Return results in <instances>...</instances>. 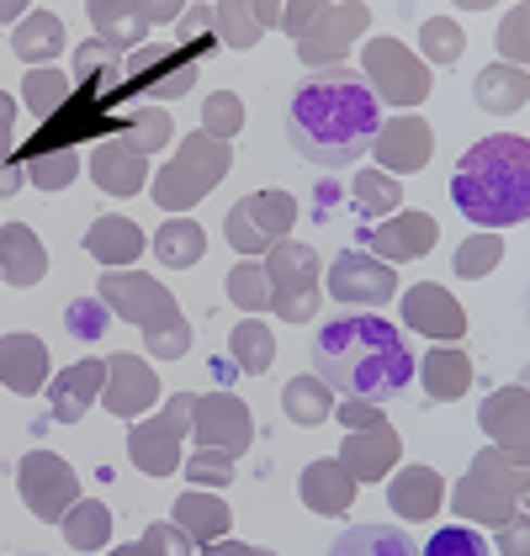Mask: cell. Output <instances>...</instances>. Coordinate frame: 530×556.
<instances>
[{"label":"cell","mask_w":530,"mask_h":556,"mask_svg":"<svg viewBox=\"0 0 530 556\" xmlns=\"http://www.w3.org/2000/svg\"><path fill=\"white\" fill-rule=\"evenodd\" d=\"M382 128V106L361 70L335 64L298 80L287 106V143L318 170H351Z\"/></svg>","instance_id":"6da1fadb"},{"label":"cell","mask_w":530,"mask_h":556,"mask_svg":"<svg viewBox=\"0 0 530 556\" xmlns=\"http://www.w3.org/2000/svg\"><path fill=\"white\" fill-rule=\"evenodd\" d=\"M313 377L329 387H340L355 403H393L403 397V387L414 382V350L403 340V329L377 318V313H351L318 329L313 340Z\"/></svg>","instance_id":"7a4b0ae2"},{"label":"cell","mask_w":530,"mask_h":556,"mask_svg":"<svg viewBox=\"0 0 530 556\" xmlns=\"http://www.w3.org/2000/svg\"><path fill=\"white\" fill-rule=\"evenodd\" d=\"M451 202L472 223H483L488 233L504 223H526L530 217V143L515 132H499L472 143L456 170H451Z\"/></svg>","instance_id":"3957f363"},{"label":"cell","mask_w":530,"mask_h":556,"mask_svg":"<svg viewBox=\"0 0 530 556\" xmlns=\"http://www.w3.org/2000/svg\"><path fill=\"white\" fill-rule=\"evenodd\" d=\"M292 48H298V59L313 64V70H335L351 43L371 27V11L366 5H355V0H298V5H281V22H276Z\"/></svg>","instance_id":"277c9868"},{"label":"cell","mask_w":530,"mask_h":556,"mask_svg":"<svg viewBox=\"0 0 530 556\" xmlns=\"http://www.w3.org/2000/svg\"><path fill=\"white\" fill-rule=\"evenodd\" d=\"M526 493H530V477L520 462H509L504 451H478L472 467L462 471L456 493H451V509L462 514V525H509L526 514Z\"/></svg>","instance_id":"5b68a950"},{"label":"cell","mask_w":530,"mask_h":556,"mask_svg":"<svg viewBox=\"0 0 530 556\" xmlns=\"http://www.w3.org/2000/svg\"><path fill=\"white\" fill-rule=\"evenodd\" d=\"M234 170V149L207 138V132H186L176 149V160L149 180L154 202L165 213H191L202 197H213V186H223V175Z\"/></svg>","instance_id":"8992f818"},{"label":"cell","mask_w":530,"mask_h":556,"mask_svg":"<svg viewBox=\"0 0 530 556\" xmlns=\"http://www.w3.org/2000/svg\"><path fill=\"white\" fill-rule=\"evenodd\" d=\"M96 298L106 302L112 318L132 324L143 340H154V334H165V329L180 324L176 298H171L154 276H143V270H106V276L96 281Z\"/></svg>","instance_id":"52a82bcc"},{"label":"cell","mask_w":530,"mask_h":556,"mask_svg":"<svg viewBox=\"0 0 530 556\" xmlns=\"http://www.w3.org/2000/svg\"><path fill=\"white\" fill-rule=\"evenodd\" d=\"M261 270H265V292H270V313L287 318V324H308L318 313V255H313V244L281 239L261 260Z\"/></svg>","instance_id":"ba28073f"},{"label":"cell","mask_w":530,"mask_h":556,"mask_svg":"<svg viewBox=\"0 0 530 556\" xmlns=\"http://www.w3.org/2000/svg\"><path fill=\"white\" fill-rule=\"evenodd\" d=\"M292 223H298V197L292 191H250L228 207V244L239 255H270L281 239H292Z\"/></svg>","instance_id":"9c48e42d"},{"label":"cell","mask_w":530,"mask_h":556,"mask_svg":"<svg viewBox=\"0 0 530 556\" xmlns=\"http://www.w3.org/2000/svg\"><path fill=\"white\" fill-rule=\"evenodd\" d=\"M361 64H366V86L377 101H393V106H419L425 96H430V70H425V59L414 53V48H403L398 38H371V43L361 48Z\"/></svg>","instance_id":"30bf717a"},{"label":"cell","mask_w":530,"mask_h":556,"mask_svg":"<svg viewBox=\"0 0 530 556\" xmlns=\"http://www.w3.org/2000/svg\"><path fill=\"white\" fill-rule=\"evenodd\" d=\"M191 408L197 392H176L154 419H143L138 429H128V462L149 477H171L180 467V440L191 434Z\"/></svg>","instance_id":"8fae6325"},{"label":"cell","mask_w":530,"mask_h":556,"mask_svg":"<svg viewBox=\"0 0 530 556\" xmlns=\"http://www.w3.org/2000/svg\"><path fill=\"white\" fill-rule=\"evenodd\" d=\"M16 493H22V504L38 514L43 525H59L64 514L80 504V477L70 471L64 456H53V451H33V456H22V462H16Z\"/></svg>","instance_id":"7c38bea8"},{"label":"cell","mask_w":530,"mask_h":556,"mask_svg":"<svg viewBox=\"0 0 530 556\" xmlns=\"http://www.w3.org/2000/svg\"><path fill=\"white\" fill-rule=\"evenodd\" d=\"M202 64L186 48H138L132 59H123V86L143 96V106L160 101H180L186 90L197 86Z\"/></svg>","instance_id":"4fadbf2b"},{"label":"cell","mask_w":530,"mask_h":556,"mask_svg":"<svg viewBox=\"0 0 530 556\" xmlns=\"http://www.w3.org/2000/svg\"><path fill=\"white\" fill-rule=\"evenodd\" d=\"M165 22H180V11L171 0H96L90 5V27H96V38L112 48V53H123V48H143V38L154 33V27H165Z\"/></svg>","instance_id":"5bb4252c"},{"label":"cell","mask_w":530,"mask_h":556,"mask_svg":"<svg viewBox=\"0 0 530 556\" xmlns=\"http://www.w3.org/2000/svg\"><path fill=\"white\" fill-rule=\"evenodd\" d=\"M191 434H197L207 451H223V456L239 462V456L255 445V419H250L244 397L207 392V397H197V408H191Z\"/></svg>","instance_id":"9a60e30c"},{"label":"cell","mask_w":530,"mask_h":556,"mask_svg":"<svg viewBox=\"0 0 530 556\" xmlns=\"http://www.w3.org/2000/svg\"><path fill=\"white\" fill-rule=\"evenodd\" d=\"M329 298L351 302V307H377L398 292L393 265H382L377 255H361V250H345V255L329 260Z\"/></svg>","instance_id":"2e32d148"},{"label":"cell","mask_w":530,"mask_h":556,"mask_svg":"<svg viewBox=\"0 0 530 556\" xmlns=\"http://www.w3.org/2000/svg\"><path fill=\"white\" fill-rule=\"evenodd\" d=\"M371 154H377V165L393 175H414L430 165V154H436V132H430V123L425 117H393V123H382L377 128V138H371Z\"/></svg>","instance_id":"e0dca14e"},{"label":"cell","mask_w":530,"mask_h":556,"mask_svg":"<svg viewBox=\"0 0 530 556\" xmlns=\"http://www.w3.org/2000/svg\"><path fill=\"white\" fill-rule=\"evenodd\" d=\"M160 403V382H154V371L128 355V350H117L112 361H106V387H101V408L112 414V419H138L143 408H154Z\"/></svg>","instance_id":"ac0fdd59"},{"label":"cell","mask_w":530,"mask_h":556,"mask_svg":"<svg viewBox=\"0 0 530 556\" xmlns=\"http://www.w3.org/2000/svg\"><path fill=\"white\" fill-rule=\"evenodd\" d=\"M101 387H106V361H75L64 366L53 382L43 387L48 392V419L53 425H80L90 414V403H101Z\"/></svg>","instance_id":"d6986e66"},{"label":"cell","mask_w":530,"mask_h":556,"mask_svg":"<svg viewBox=\"0 0 530 556\" xmlns=\"http://www.w3.org/2000/svg\"><path fill=\"white\" fill-rule=\"evenodd\" d=\"M526 414H530V392L520 382L499 387L493 397H483V408H478V425L493 434V451H504V456L520 462V467H526V451H530Z\"/></svg>","instance_id":"ffe728a7"},{"label":"cell","mask_w":530,"mask_h":556,"mask_svg":"<svg viewBox=\"0 0 530 556\" xmlns=\"http://www.w3.org/2000/svg\"><path fill=\"white\" fill-rule=\"evenodd\" d=\"M403 324H408L414 334H430V340H441V344H456L462 334H467V313H462V302L451 298L445 287H436V281L403 292Z\"/></svg>","instance_id":"44dd1931"},{"label":"cell","mask_w":530,"mask_h":556,"mask_svg":"<svg viewBox=\"0 0 530 556\" xmlns=\"http://www.w3.org/2000/svg\"><path fill=\"white\" fill-rule=\"evenodd\" d=\"M398 456H403L398 429L393 425H377V429H351L335 462L351 471L355 482H382V477L398 467Z\"/></svg>","instance_id":"7402d4cb"},{"label":"cell","mask_w":530,"mask_h":556,"mask_svg":"<svg viewBox=\"0 0 530 556\" xmlns=\"http://www.w3.org/2000/svg\"><path fill=\"white\" fill-rule=\"evenodd\" d=\"M441 239V223L430 213H403V217H388L382 228H366V244L377 250V260H425L436 250Z\"/></svg>","instance_id":"603a6c76"},{"label":"cell","mask_w":530,"mask_h":556,"mask_svg":"<svg viewBox=\"0 0 530 556\" xmlns=\"http://www.w3.org/2000/svg\"><path fill=\"white\" fill-rule=\"evenodd\" d=\"M48 382V344L38 334H0V387L38 397Z\"/></svg>","instance_id":"cb8c5ba5"},{"label":"cell","mask_w":530,"mask_h":556,"mask_svg":"<svg viewBox=\"0 0 530 556\" xmlns=\"http://www.w3.org/2000/svg\"><path fill=\"white\" fill-rule=\"evenodd\" d=\"M90 180L106 191V197H138L149 186V160L132 154L123 138H106L90 149Z\"/></svg>","instance_id":"d4e9b609"},{"label":"cell","mask_w":530,"mask_h":556,"mask_svg":"<svg viewBox=\"0 0 530 556\" xmlns=\"http://www.w3.org/2000/svg\"><path fill=\"white\" fill-rule=\"evenodd\" d=\"M0 276L11 287H38L48 276V250L27 223H5L0 228Z\"/></svg>","instance_id":"484cf974"},{"label":"cell","mask_w":530,"mask_h":556,"mask_svg":"<svg viewBox=\"0 0 530 556\" xmlns=\"http://www.w3.org/2000/svg\"><path fill=\"white\" fill-rule=\"evenodd\" d=\"M298 493H303V504L313 514H324V519H340V514L355 504V477L335 456H324V462H313L303 471V482H298Z\"/></svg>","instance_id":"4316f807"},{"label":"cell","mask_w":530,"mask_h":556,"mask_svg":"<svg viewBox=\"0 0 530 556\" xmlns=\"http://www.w3.org/2000/svg\"><path fill=\"white\" fill-rule=\"evenodd\" d=\"M388 504H393V514H403V519H430V514H441L445 504V482L436 467H403L393 471V482H388Z\"/></svg>","instance_id":"83f0119b"},{"label":"cell","mask_w":530,"mask_h":556,"mask_svg":"<svg viewBox=\"0 0 530 556\" xmlns=\"http://www.w3.org/2000/svg\"><path fill=\"white\" fill-rule=\"evenodd\" d=\"M281 22V5H265V0H228V5H213V27H218V38L223 48H255Z\"/></svg>","instance_id":"f1b7e54d"},{"label":"cell","mask_w":530,"mask_h":556,"mask_svg":"<svg viewBox=\"0 0 530 556\" xmlns=\"http://www.w3.org/2000/svg\"><path fill=\"white\" fill-rule=\"evenodd\" d=\"M86 255L101 260L106 270H123L128 260L143 255V228H138L132 217H117V213L96 217L86 228Z\"/></svg>","instance_id":"f546056e"},{"label":"cell","mask_w":530,"mask_h":556,"mask_svg":"<svg viewBox=\"0 0 530 556\" xmlns=\"http://www.w3.org/2000/svg\"><path fill=\"white\" fill-rule=\"evenodd\" d=\"M419 377H425V397H430V403H456V397H467V387H472V361H467V350H456V344H436V350H425Z\"/></svg>","instance_id":"4dcf8cb0"},{"label":"cell","mask_w":530,"mask_h":556,"mask_svg":"<svg viewBox=\"0 0 530 556\" xmlns=\"http://www.w3.org/2000/svg\"><path fill=\"white\" fill-rule=\"evenodd\" d=\"M176 525L191 535V541H197V546H213V541H228L234 509L223 504L218 493L191 488V493H180V498H176Z\"/></svg>","instance_id":"1f68e13d"},{"label":"cell","mask_w":530,"mask_h":556,"mask_svg":"<svg viewBox=\"0 0 530 556\" xmlns=\"http://www.w3.org/2000/svg\"><path fill=\"white\" fill-rule=\"evenodd\" d=\"M472 101L493 112V117H509V112H520L530 101V80L526 70H515V64H488L483 75L472 80Z\"/></svg>","instance_id":"d6a6232c"},{"label":"cell","mask_w":530,"mask_h":556,"mask_svg":"<svg viewBox=\"0 0 530 556\" xmlns=\"http://www.w3.org/2000/svg\"><path fill=\"white\" fill-rule=\"evenodd\" d=\"M11 53L27 59L33 70H48V59L64 53V22L53 11H27L16 22V33H11Z\"/></svg>","instance_id":"836d02e7"},{"label":"cell","mask_w":530,"mask_h":556,"mask_svg":"<svg viewBox=\"0 0 530 556\" xmlns=\"http://www.w3.org/2000/svg\"><path fill=\"white\" fill-rule=\"evenodd\" d=\"M329 556H419V546L408 530H393V525H351L340 530Z\"/></svg>","instance_id":"e575fe53"},{"label":"cell","mask_w":530,"mask_h":556,"mask_svg":"<svg viewBox=\"0 0 530 556\" xmlns=\"http://www.w3.org/2000/svg\"><path fill=\"white\" fill-rule=\"evenodd\" d=\"M281 414L303 429L329 425L335 419V392L318 382V377H292V382L281 387Z\"/></svg>","instance_id":"d590c367"},{"label":"cell","mask_w":530,"mask_h":556,"mask_svg":"<svg viewBox=\"0 0 530 556\" xmlns=\"http://www.w3.org/2000/svg\"><path fill=\"white\" fill-rule=\"evenodd\" d=\"M22 175H27V186H38V191H64V186H75V175H80V149H75V143H59V149L33 143Z\"/></svg>","instance_id":"8d00e7d4"},{"label":"cell","mask_w":530,"mask_h":556,"mask_svg":"<svg viewBox=\"0 0 530 556\" xmlns=\"http://www.w3.org/2000/svg\"><path fill=\"white\" fill-rule=\"evenodd\" d=\"M154 255L165 260L171 270H191L197 260L207 255V233H202V223H191V217H165V228L154 233Z\"/></svg>","instance_id":"74e56055"},{"label":"cell","mask_w":530,"mask_h":556,"mask_svg":"<svg viewBox=\"0 0 530 556\" xmlns=\"http://www.w3.org/2000/svg\"><path fill=\"white\" fill-rule=\"evenodd\" d=\"M75 80H80L86 90H96V96L123 90V53H112L101 38L80 43V48H75Z\"/></svg>","instance_id":"f35d334b"},{"label":"cell","mask_w":530,"mask_h":556,"mask_svg":"<svg viewBox=\"0 0 530 556\" xmlns=\"http://www.w3.org/2000/svg\"><path fill=\"white\" fill-rule=\"evenodd\" d=\"M59 530H64V541H70L75 552H101V546L112 541V509L96 504V498H80L75 509L59 519Z\"/></svg>","instance_id":"ab89813d"},{"label":"cell","mask_w":530,"mask_h":556,"mask_svg":"<svg viewBox=\"0 0 530 556\" xmlns=\"http://www.w3.org/2000/svg\"><path fill=\"white\" fill-rule=\"evenodd\" d=\"M176 138V123H171V112L165 106H128V117H123V143H128L132 154H154V149H165Z\"/></svg>","instance_id":"60d3db41"},{"label":"cell","mask_w":530,"mask_h":556,"mask_svg":"<svg viewBox=\"0 0 530 556\" xmlns=\"http://www.w3.org/2000/svg\"><path fill=\"white\" fill-rule=\"evenodd\" d=\"M64 101H70V75L64 70H27V80H22V106L38 117V123H48V117H59L64 112Z\"/></svg>","instance_id":"b9f144b4"},{"label":"cell","mask_w":530,"mask_h":556,"mask_svg":"<svg viewBox=\"0 0 530 556\" xmlns=\"http://www.w3.org/2000/svg\"><path fill=\"white\" fill-rule=\"evenodd\" d=\"M228 350H234V366L250 371V377L270 371V361H276V340H270V329H265L261 318H244V324L228 334Z\"/></svg>","instance_id":"7bdbcfd3"},{"label":"cell","mask_w":530,"mask_h":556,"mask_svg":"<svg viewBox=\"0 0 530 556\" xmlns=\"http://www.w3.org/2000/svg\"><path fill=\"white\" fill-rule=\"evenodd\" d=\"M351 202L366 217H382V213H393L398 202H403V186H398L393 175H382V170H361V175H351Z\"/></svg>","instance_id":"ee69618b"},{"label":"cell","mask_w":530,"mask_h":556,"mask_svg":"<svg viewBox=\"0 0 530 556\" xmlns=\"http://www.w3.org/2000/svg\"><path fill=\"white\" fill-rule=\"evenodd\" d=\"M499 260H504V239H499V233H472V239H462V244H456L451 270H456L462 281H483Z\"/></svg>","instance_id":"f6af8a7d"},{"label":"cell","mask_w":530,"mask_h":556,"mask_svg":"<svg viewBox=\"0 0 530 556\" xmlns=\"http://www.w3.org/2000/svg\"><path fill=\"white\" fill-rule=\"evenodd\" d=\"M228 302L244 313V318H261L265 307H270V292H265V270L255 260H239L234 270H228Z\"/></svg>","instance_id":"bcb514c9"},{"label":"cell","mask_w":530,"mask_h":556,"mask_svg":"<svg viewBox=\"0 0 530 556\" xmlns=\"http://www.w3.org/2000/svg\"><path fill=\"white\" fill-rule=\"evenodd\" d=\"M419 48H425V70H430V64H456L462 48H467V33H462V22H451V16H430V22L419 27Z\"/></svg>","instance_id":"7dc6e473"},{"label":"cell","mask_w":530,"mask_h":556,"mask_svg":"<svg viewBox=\"0 0 530 556\" xmlns=\"http://www.w3.org/2000/svg\"><path fill=\"white\" fill-rule=\"evenodd\" d=\"M239 128H244V101H239L234 90H213V96L202 101V132L228 143Z\"/></svg>","instance_id":"c3c4849f"},{"label":"cell","mask_w":530,"mask_h":556,"mask_svg":"<svg viewBox=\"0 0 530 556\" xmlns=\"http://www.w3.org/2000/svg\"><path fill=\"white\" fill-rule=\"evenodd\" d=\"M218 43V27H213V5H191V11H180L176 22V48H186L197 64L207 59V48Z\"/></svg>","instance_id":"681fc988"},{"label":"cell","mask_w":530,"mask_h":556,"mask_svg":"<svg viewBox=\"0 0 530 556\" xmlns=\"http://www.w3.org/2000/svg\"><path fill=\"white\" fill-rule=\"evenodd\" d=\"M106 324H112V313H106V302L101 298H75L64 307V329L75 334V340H101L106 334Z\"/></svg>","instance_id":"f907efd6"},{"label":"cell","mask_w":530,"mask_h":556,"mask_svg":"<svg viewBox=\"0 0 530 556\" xmlns=\"http://www.w3.org/2000/svg\"><path fill=\"white\" fill-rule=\"evenodd\" d=\"M419 556H488V541L472 525H445V530H436V535L425 541Z\"/></svg>","instance_id":"816d5d0a"},{"label":"cell","mask_w":530,"mask_h":556,"mask_svg":"<svg viewBox=\"0 0 530 556\" xmlns=\"http://www.w3.org/2000/svg\"><path fill=\"white\" fill-rule=\"evenodd\" d=\"M186 477L197 482V488H228L239 471H234V456H223V451H207V445H197L191 456H186Z\"/></svg>","instance_id":"f5cc1de1"},{"label":"cell","mask_w":530,"mask_h":556,"mask_svg":"<svg viewBox=\"0 0 530 556\" xmlns=\"http://www.w3.org/2000/svg\"><path fill=\"white\" fill-rule=\"evenodd\" d=\"M138 546H143V556H197V541L180 530L176 519H154Z\"/></svg>","instance_id":"db71d44e"},{"label":"cell","mask_w":530,"mask_h":556,"mask_svg":"<svg viewBox=\"0 0 530 556\" xmlns=\"http://www.w3.org/2000/svg\"><path fill=\"white\" fill-rule=\"evenodd\" d=\"M499 64H515V70H526V11H509V22L499 27Z\"/></svg>","instance_id":"11a10c76"},{"label":"cell","mask_w":530,"mask_h":556,"mask_svg":"<svg viewBox=\"0 0 530 556\" xmlns=\"http://www.w3.org/2000/svg\"><path fill=\"white\" fill-rule=\"evenodd\" d=\"M143 344H149V355H154V361H180V355L191 350V324L180 318L176 329H165V334H154V340H143Z\"/></svg>","instance_id":"9f6ffc18"},{"label":"cell","mask_w":530,"mask_h":556,"mask_svg":"<svg viewBox=\"0 0 530 556\" xmlns=\"http://www.w3.org/2000/svg\"><path fill=\"white\" fill-rule=\"evenodd\" d=\"M335 414H340V425H345V429H377V425H388L377 403H355V397H345Z\"/></svg>","instance_id":"6f0895ef"},{"label":"cell","mask_w":530,"mask_h":556,"mask_svg":"<svg viewBox=\"0 0 530 556\" xmlns=\"http://www.w3.org/2000/svg\"><path fill=\"white\" fill-rule=\"evenodd\" d=\"M499 552H504V556H530L526 514H520V519H509V525H499Z\"/></svg>","instance_id":"680465c9"},{"label":"cell","mask_w":530,"mask_h":556,"mask_svg":"<svg viewBox=\"0 0 530 556\" xmlns=\"http://www.w3.org/2000/svg\"><path fill=\"white\" fill-rule=\"evenodd\" d=\"M11 123H16V101L0 90V170L11 165Z\"/></svg>","instance_id":"91938a15"},{"label":"cell","mask_w":530,"mask_h":556,"mask_svg":"<svg viewBox=\"0 0 530 556\" xmlns=\"http://www.w3.org/2000/svg\"><path fill=\"white\" fill-rule=\"evenodd\" d=\"M197 556H276V552H265V546H244V541H213V546H202Z\"/></svg>","instance_id":"94428289"},{"label":"cell","mask_w":530,"mask_h":556,"mask_svg":"<svg viewBox=\"0 0 530 556\" xmlns=\"http://www.w3.org/2000/svg\"><path fill=\"white\" fill-rule=\"evenodd\" d=\"M22 16H27V5H22V0H0V27H16Z\"/></svg>","instance_id":"6125c7cd"},{"label":"cell","mask_w":530,"mask_h":556,"mask_svg":"<svg viewBox=\"0 0 530 556\" xmlns=\"http://www.w3.org/2000/svg\"><path fill=\"white\" fill-rule=\"evenodd\" d=\"M112 556H143V546L132 541V546H117V552H112Z\"/></svg>","instance_id":"be15d7a7"},{"label":"cell","mask_w":530,"mask_h":556,"mask_svg":"<svg viewBox=\"0 0 530 556\" xmlns=\"http://www.w3.org/2000/svg\"><path fill=\"white\" fill-rule=\"evenodd\" d=\"M22 556H38V552H22Z\"/></svg>","instance_id":"e7e4bbea"}]
</instances>
